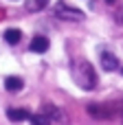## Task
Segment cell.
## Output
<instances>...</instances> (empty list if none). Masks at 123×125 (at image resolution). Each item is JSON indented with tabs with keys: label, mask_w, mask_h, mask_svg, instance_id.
<instances>
[{
	"label": "cell",
	"mask_w": 123,
	"mask_h": 125,
	"mask_svg": "<svg viewBox=\"0 0 123 125\" xmlns=\"http://www.w3.org/2000/svg\"><path fill=\"white\" fill-rule=\"evenodd\" d=\"M48 46H51V42H48V37H44V35H35V37L31 40V51H33V53H46Z\"/></svg>",
	"instance_id": "3957f363"
},
{
	"label": "cell",
	"mask_w": 123,
	"mask_h": 125,
	"mask_svg": "<svg viewBox=\"0 0 123 125\" xmlns=\"http://www.w3.org/2000/svg\"><path fill=\"white\" fill-rule=\"evenodd\" d=\"M48 4V0H29L26 2V9L29 11H40V9H44Z\"/></svg>",
	"instance_id": "9c48e42d"
},
{
	"label": "cell",
	"mask_w": 123,
	"mask_h": 125,
	"mask_svg": "<svg viewBox=\"0 0 123 125\" xmlns=\"http://www.w3.org/2000/svg\"><path fill=\"white\" fill-rule=\"evenodd\" d=\"M101 66L106 68V70H117L119 68V59L112 55V53H101Z\"/></svg>",
	"instance_id": "277c9868"
},
{
	"label": "cell",
	"mask_w": 123,
	"mask_h": 125,
	"mask_svg": "<svg viewBox=\"0 0 123 125\" xmlns=\"http://www.w3.org/2000/svg\"><path fill=\"white\" fill-rule=\"evenodd\" d=\"M29 121H31V125H51V116L44 112V114H31L29 116Z\"/></svg>",
	"instance_id": "52a82bcc"
},
{
	"label": "cell",
	"mask_w": 123,
	"mask_h": 125,
	"mask_svg": "<svg viewBox=\"0 0 123 125\" xmlns=\"http://www.w3.org/2000/svg\"><path fill=\"white\" fill-rule=\"evenodd\" d=\"M106 2H108V4H114V2H117V0H106Z\"/></svg>",
	"instance_id": "30bf717a"
},
{
	"label": "cell",
	"mask_w": 123,
	"mask_h": 125,
	"mask_svg": "<svg viewBox=\"0 0 123 125\" xmlns=\"http://www.w3.org/2000/svg\"><path fill=\"white\" fill-rule=\"evenodd\" d=\"M73 77H75V81H77L81 88H86V90H92L95 83H97V77H95V73H92V66H90L88 62H81V59L75 62Z\"/></svg>",
	"instance_id": "6da1fadb"
},
{
	"label": "cell",
	"mask_w": 123,
	"mask_h": 125,
	"mask_svg": "<svg viewBox=\"0 0 123 125\" xmlns=\"http://www.w3.org/2000/svg\"><path fill=\"white\" fill-rule=\"evenodd\" d=\"M4 40H7L9 44H18V42L22 40V33H20L18 29H9V31L4 33Z\"/></svg>",
	"instance_id": "ba28073f"
},
{
	"label": "cell",
	"mask_w": 123,
	"mask_h": 125,
	"mask_svg": "<svg viewBox=\"0 0 123 125\" xmlns=\"http://www.w3.org/2000/svg\"><path fill=\"white\" fill-rule=\"evenodd\" d=\"M22 86H24V83H22L20 77H7V79H4V88H7L9 92H20Z\"/></svg>",
	"instance_id": "5b68a950"
},
{
	"label": "cell",
	"mask_w": 123,
	"mask_h": 125,
	"mask_svg": "<svg viewBox=\"0 0 123 125\" xmlns=\"http://www.w3.org/2000/svg\"><path fill=\"white\" fill-rule=\"evenodd\" d=\"M7 116H9V121H13V123H20V121H26L31 114H29L26 110H15V108H11V110L7 112Z\"/></svg>",
	"instance_id": "8992f818"
},
{
	"label": "cell",
	"mask_w": 123,
	"mask_h": 125,
	"mask_svg": "<svg viewBox=\"0 0 123 125\" xmlns=\"http://www.w3.org/2000/svg\"><path fill=\"white\" fill-rule=\"evenodd\" d=\"M55 15L62 18V20H75V22H81V20H84V13H81V11H77V9H68L64 2L55 4Z\"/></svg>",
	"instance_id": "7a4b0ae2"
}]
</instances>
